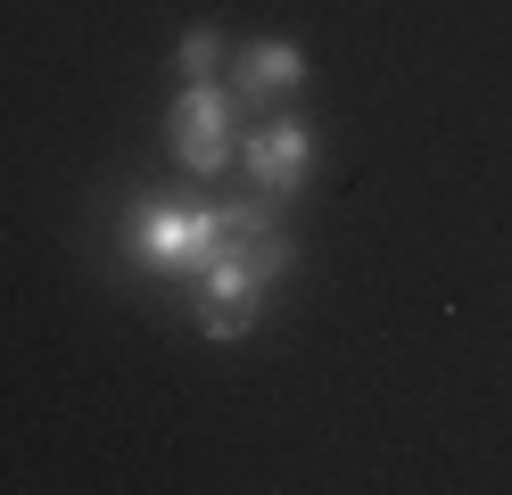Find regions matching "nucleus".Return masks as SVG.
I'll return each instance as SVG.
<instances>
[{"label": "nucleus", "instance_id": "nucleus-1", "mask_svg": "<svg viewBox=\"0 0 512 495\" xmlns=\"http://www.w3.org/2000/svg\"><path fill=\"white\" fill-rule=\"evenodd\" d=\"M290 231L281 223H240V231H223V248L207 256V273H199V330L207 339H248L256 314H265V297L273 281L290 273Z\"/></svg>", "mask_w": 512, "mask_h": 495}, {"label": "nucleus", "instance_id": "nucleus-2", "mask_svg": "<svg viewBox=\"0 0 512 495\" xmlns=\"http://www.w3.org/2000/svg\"><path fill=\"white\" fill-rule=\"evenodd\" d=\"M215 248H223V207H190V198H141V215H133V256L149 264V273L199 281Z\"/></svg>", "mask_w": 512, "mask_h": 495}, {"label": "nucleus", "instance_id": "nucleus-3", "mask_svg": "<svg viewBox=\"0 0 512 495\" xmlns=\"http://www.w3.org/2000/svg\"><path fill=\"white\" fill-rule=\"evenodd\" d=\"M166 149L190 182H215L223 165L240 157V132H232V91L223 83H182V99L166 108Z\"/></svg>", "mask_w": 512, "mask_h": 495}, {"label": "nucleus", "instance_id": "nucleus-4", "mask_svg": "<svg viewBox=\"0 0 512 495\" xmlns=\"http://www.w3.org/2000/svg\"><path fill=\"white\" fill-rule=\"evenodd\" d=\"M240 165H248V182L273 198H298L306 190V174H314V124L306 116H273V124H256V132H240Z\"/></svg>", "mask_w": 512, "mask_h": 495}, {"label": "nucleus", "instance_id": "nucleus-5", "mask_svg": "<svg viewBox=\"0 0 512 495\" xmlns=\"http://www.w3.org/2000/svg\"><path fill=\"white\" fill-rule=\"evenodd\" d=\"M232 83H240V99H298V83H306V58H298V42H248L240 58H232Z\"/></svg>", "mask_w": 512, "mask_h": 495}, {"label": "nucleus", "instance_id": "nucleus-6", "mask_svg": "<svg viewBox=\"0 0 512 495\" xmlns=\"http://www.w3.org/2000/svg\"><path fill=\"white\" fill-rule=\"evenodd\" d=\"M174 66H182V83H215V66H223V33H182Z\"/></svg>", "mask_w": 512, "mask_h": 495}]
</instances>
